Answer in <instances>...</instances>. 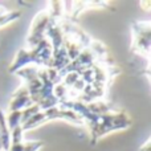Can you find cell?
Masks as SVG:
<instances>
[{
	"instance_id": "cell-1",
	"label": "cell",
	"mask_w": 151,
	"mask_h": 151,
	"mask_svg": "<svg viewBox=\"0 0 151 151\" xmlns=\"http://www.w3.org/2000/svg\"><path fill=\"white\" fill-rule=\"evenodd\" d=\"M50 60H52V47H50L49 41L45 39L35 48H28V49L23 48L19 50L8 70H9V73H16L21 68L28 65L49 68Z\"/></svg>"
},
{
	"instance_id": "cell-2",
	"label": "cell",
	"mask_w": 151,
	"mask_h": 151,
	"mask_svg": "<svg viewBox=\"0 0 151 151\" xmlns=\"http://www.w3.org/2000/svg\"><path fill=\"white\" fill-rule=\"evenodd\" d=\"M53 119H66L72 123H76V125H83L82 118L77 113H74L73 110L55 106V107H50V109L40 110L39 113H36L28 122L23 125V130L25 133V131L36 129L39 126H41L42 123L48 122V121H53Z\"/></svg>"
},
{
	"instance_id": "cell-3",
	"label": "cell",
	"mask_w": 151,
	"mask_h": 151,
	"mask_svg": "<svg viewBox=\"0 0 151 151\" xmlns=\"http://www.w3.org/2000/svg\"><path fill=\"white\" fill-rule=\"evenodd\" d=\"M133 44L131 49L138 55L149 58L151 47V23L150 21H134L131 25Z\"/></svg>"
},
{
	"instance_id": "cell-4",
	"label": "cell",
	"mask_w": 151,
	"mask_h": 151,
	"mask_svg": "<svg viewBox=\"0 0 151 151\" xmlns=\"http://www.w3.org/2000/svg\"><path fill=\"white\" fill-rule=\"evenodd\" d=\"M53 24H56V21L52 20L48 9H42L41 12L37 13L36 17L32 21L31 29H29L28 37H27V44H28V47L35 48L36 45H39L42 40H45L47 31Z\"/></svg>"
},
{
	"instance_id": "cell-5",
	"label": "cell",
	"mask_w": 151,
	"mask_h": 151,
	"mask_svg": "<svg viewBox=\"0 0 151 151\" xmlns=\"http://www.w3.org/2000/svg\"><path fill=\"white\" fill-rule=\"evenodd\" d=\"M32 99H31V94H29L28 89L24 83H21L20 88L12 94L9 104H8V109L7 111H16V110H23L25 107L31 106Z\"/></svg>"
},
{
	"instance_id": "cell-6",
	"label": "cell",
	"mask_w": 151,
	"mask_h": 151,
	"mask_svg": "<svg viewBox=\"0 0 151 151\" xmlns=\"http://www.w3.org/2000/svg\"><path fill=\"white\" fill-rule=\"evenodd\" d=\"M44 146L41 141H23L19 143H11L8 151H40Z\"/></svg>"
},
{
	"instance_id": "cell-7",
	"label": "cell",
	"mask_w": 151,
	"mask_h": 151,
	"mask_svg": "<svg viewBox=\"0 0 151 151\" xmlns=\"http://www.w3.org/2000/svg\"><path fill=\"white\" fill-rule=\"evenodd\" d=\"M5 114V121H7L8 130H13V129L19 127L21 125V110H16V111H7Z\"/></svg>"
},
{
	"instance_id": "cell-8",
	"label": "cell",
	"mask_w": 151,
	"mask_h": 151,
	"mask_svg": "<svg viewBox=\"0 0 151 151\" xmlns=\"http://www.w3.org/2000/svg\"><path fill=\"white\" fill-rule=\"evenodd\" d=\"M40 110H41V109H40V106L37 104H33V105H31V106L23 109V110H21V125L27 123L35 114H36V113H39Z\"/></svg>"
},
{
	"instance_id": "cell-9",
	"label": "cell",
	"mask_w": 151,
	"mask_h": 151,
	"mask_svg": "<svg viewBox=\"0 0 151 151\" xmlns=\"http://www.w3.org/2000/svg\"><path fill=\"white\" fill-rule=\"evenodd\" d=\"M20 15H21L20 11H13V12H7V13H4V15H0V27L7 25V24L17 20V19L20 17Z\"/></svg>"
},
{
	"instance_id": "cell-10",
	"label": "cell",
	"mask_w": 151,
	"mask_h": 151,
	"mask_svg": "<svg viewBox=\"0 0 151 151\" xmlns=\"http://www.w3.org/2000/svg\"><path fill=\"white\" fill-rule=\"evenodd\" d=\"M150 143H151V139L149 138V139H147V141L141 146L139 151H150Z\"/></svg>"
},
{
	"instance_id": "cell-11",
	"label": "cell",
	"mask_w": 151,
	"mask_h": 151,
	"mask_svg": "<svg viewBox=\"0 0 151 151\" xmlns=\"http://www.w3.org/2000/svg\"><path fill=\"white\" fill-rule=\"evenodd\" d=\"M4 13H7L5 8H4V7H0V15H4Z\"/></svg>"
},
{
	"instance_id": "cell-12",
	"label": "cell",
	"mask_w": 151,
	"mask_h": 151,
	"mask_svg": "<svg viewBox=\"0 0 151 151\" xmlns=\"http://www.w3.org/2000/svg\"><path fill=\"white\" fill-rule=\"evenodd\" d=\"M0 151H1V134H0Z\"/></svg>"
}]
</instances>
